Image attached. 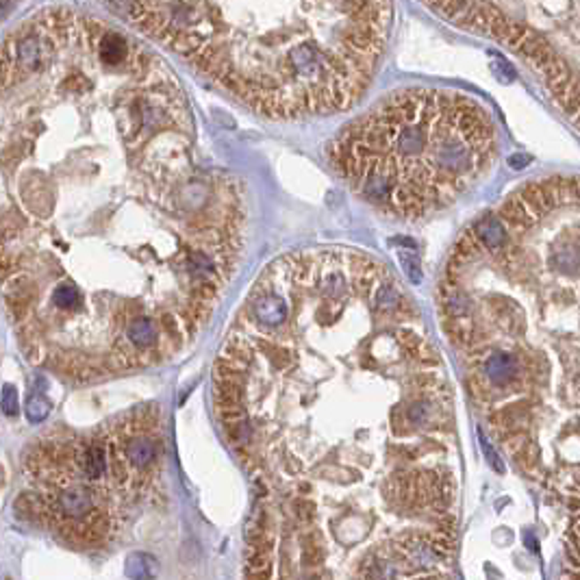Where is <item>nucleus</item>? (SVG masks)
Instances as JSON below:
<instances>
[{
    "instance_id": "10",
    "label": "nucleus",
    "mask_w": 580,
    "mask_h": 580,
    "mask_svg": "<svg viewBox=\"0 0 580 580\" xmlns=\"http://www.w3.org/2000/svg\"><path fill=\"white\" fill-rule=\"evenodd\" d=\"M411 385L420 391H432V389H439V376L432 374V372H418L411 378Z\"/></svg>"
},
{
    "instance_id": "4",
    "label": "nucleus",
    "mask_w": 580,
    "mask_h": 580,
    "mask_svg": "<svg viewBox=\"0 0 580 580\" xmlns=\"http://www.w3.org/2000/svg\"><path fill=\"white\" fill-rule=\"evenodd\" d=\"M163 459L166 432L155 405L89 430L48 434L26 450L15 509L65 546H111L155 500Z\"/></svg>"
},
{
    "instance_id": "8",
    "label": "nucleus",
    "mask_w": 580,
    "mask_h": 580,
    "mask_svg": "<svg viewBox=\"0 0 580 580\" xmlns=\"http://www.w3.org/2000/svg\"><path fill=\"white\" fill-rule=\"evenodd\" d=\"M405 411H407V420H409V424H413V426H422V424H426V422H428L432 407H430V400H418V402H413L411 407H407Z\"/></svg>"
},
{
    "instance_id": "15",
    "label": "nucleus",
    "mask_w": 580,
    "mask_h": 580,
    "mask_svg": "<svg viewBox=\"0 0 580 580\" xmlns=\"http://www.w3.org/2000/svg\"><path fill=\"white\" fill-rule=\"evenodd\" d=\"M0 474H3V472H0Z\"/></svg>"
},
{
    "instance_id": "7",
    "label": "nucleus",
    "mask_w": 580,
    "mask_h": 580,
    "mask_svg": "<svg viewBox=\"0 0 580 580\" xmlns=\"http://www.w3.org/2000/svg\"><path fill=\"white\" fill-rule=\"evenodd\" d=\"M526 418H528L526 405H506L492 415V420H496V424L502 428H519V424Z\"/></svg>"
},
{
    "instance_id": "1",
    "label": "nucleus",
    "mask_w": 580,
    "mask_h": 580,
    "mask_svg": "<svg viewBox=\"0 0 580 580\" xmlns=\"http://www.w3.org/2000/svg\"><path fill=\"white\" fill-rule=\"evenodd\" d=\"M246 224L159 54L70 7L0 38V298L33 366L96 383L183 354Z\"/></svg>"
},
{
    "instance_id": "13",
    "label": "nucleus",
    "mask_w": 580,
    "mask_h": 580,
    "mask_svg": "<svg viewBox=\"0 0 580 580\" xmlns=\"http://www.w3.org/2000/svg\"><path fill=\"white\" fill-rule=\"evenodd\" d=\"M46 413H48V407L46 402H40V400H31L29 402V420L31 422H40L46 418Z\"/></svg>"
},
{
    "instance_id": "14",
    "label": "nucleus",
    "mask_w": 580,
    "mask_h": 580,
    "mask_svg": "<svg viewBox=\"0 0 580 580\" xmlns=\"http://www.w3.org/2000/svg\"><path fill=\"white\" fill-rule=\"evenodd\" d=\"M574 533H576V535L580 537V524H576V526H574Z\"/></svg>"
},
{
    "instance_id": "12",
    "label": "nucleus",
    "mask_w": 580,
    "mask_h": 580,
    "mask_svg": "<svg viewBox=\"0 0 580 580\" xmlns=\"http://www.w3.org/2000/svg\"><path fill=\"white\" fill-rule=\"evenodd\" d=\"M478 434H480V446H483V450H485V455H487V459H489V463H492L498 472H504V465L500 463V457H498V452L489 446V439L485 437V432L483 430H478Z\"/></svg>"
},
{
    "instance_id": "5",
    "label": "nucleus",
    "mask_w": 580,
    "mask_h": 580,
    "mask_svg": "<svg viewBox=\"0 0 580 580\" xmlns=\"http://www.w3.org/2000/svg\"><path fill=\"white\" fill-rule=\"evenodd\" d=\"M519 366V359L506 350H492L485 356V374L496 387H506L517 380L522 374Z\"/></svg>"
},
{
    "instance_id": "2",
    "label": "nucleus",
    "mask_w": 580,
    "mask_h": 580,
    "mask_svg": "<svg viewBox=\"0 0 580 580\" xmlns=\"http://www.w3.org/2000/svg\"><path fill=\"white\" fill-rule=\"evenodd\" d=\"M235 100L274 120L350 109L389 42V0H102Z\"/></svg>"
},
{
    "instance_id": "3",
    "label": "nucleus",
    "mask_w": 580,
    "mask_h": 580,
    "mask_svg": "<svg viewBox=\"0 0 580 580\" xmlns=\"http://www.w3.org/2000/svg\"><path fill=\"white\" fill-rule=\"evenodd\" d=\"M498 129L476 98L437 87L378 100L335 135L329 161L376 211L422 220L455 205L496 166Z\"/></svg>"
},
{
    "instance_id": "9",
    "label": "nucleus",
    "mask_w": 580,
    "mask_h": 580,
    "mask_svg": "<svg viewBox=\"0 0 580 580\" xmlns=\"http://www.w3.org/2000/svg\"><path fill=\"white\" fill-rule=\"evenodd\" d=\"M526 444H528V434L524 432L522 428H511V432L504 434V446L515 457L519 455L524 448H526Z\"/></svg>"
},
{
    "instance_id": "6",
    "label": "nucleus",
    "mask_w": 580,
    "mask_h": 580,
    "mask_svg": "<svg viewBox=\"0 0 580 580\" xmlns=\"http://www.w3.org/2000/svg\"><path fill=\"white\" fill-rule=\"evenodd\" d=\"M400 552H405L415 565H424L430 567L439 561V554L434 552V548L430 546V541H424L420 537H407L402 541V546H395Z\"/></svg>"
},
{
    "instance_id": "11",
    "label": "nucleus",
    "mask_w": 580,
    "mask_h": 580,
    "mask_svg": "<svg viewBox=\"0 0 580 580\" xmlns=\"http://www.w3.org/2000/svg\"><path fill=\"white\" fill-rule=\"evenodd\" d=\"M0 407L7 415H15L17 413V391L13 387H5L3 393H0Z\"/></svg>"
}]
</instances>
